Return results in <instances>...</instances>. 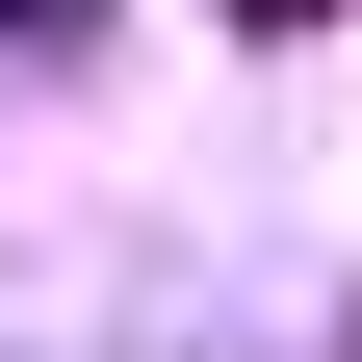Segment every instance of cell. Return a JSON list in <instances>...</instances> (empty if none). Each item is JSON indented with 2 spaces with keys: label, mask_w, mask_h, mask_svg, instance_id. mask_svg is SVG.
Wrapping results in <instances>:
<instances>
[{
  "label": "cell",
  "mask_w": 362,
  "mask_h": 362,
  "mask_svg": "<svg viewBox=\"0 0 362 362\" xmlns=\"http://www.w3.org/2000/svg\"><path fill=\"white\" fill-rule=\"evenodd\" d=\"M233 26H337V0H233Z\"/></svg>",
  "instance_id": "obj_1"
}]
</instances>
